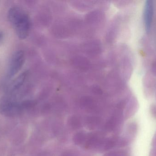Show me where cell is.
<instances>
[{
    "instance_id": "cell-1",
    "label": "cell",
    "mask_w": 156,
    "mask_h": 156,
    "mask_svg": "<svg viewBox=\"0 0 156 156\" xmlns=\"http://www.w3.org/2000/svg\"><path fill=\"white\" fill-rule=\"evenodd\" d=\"M8 17L18 38H26L30 33L31 21L25 11L19 6H13L8 11Z\"/></svg>"
},
{
    "instance_id": "cell-2",
    "label": "cell",
    "mask_w": 156,
    "mask_h": 156,
    "mask_svg": "<svg viewBox=\"0 0 156 156\" xmlns=\"http://www.w3.org/2000/svg\"><path fill=\"white\" fill-rule=\"evenodd\" d=\"M23 110L22 103L18 102L12 96L8 95L0 100V113L5 116H18L20 115Z\"/></svg>"
},
{
    "instance_id": "cell-3",
    "label": "cell",
    "mask_w": 156,
    "mask_h": 156,
    "mask_svg": "<svg viewBox=\"0 0 156 156\" xmlns=\"http://www.w3.org/2000/svg\"><path fill=\"white\" fill-rule=\"evenodd\" d=\"M25 60V55L23 50L16 51L11 57L8 66L7 78H9L15 76L21 70Z\"/></svg>"
},
{
    "instance_id": "cell-4",
    "label": "cell",
    "mask_w": 156,
    "mask_h": 156,
    "mask_svg": "<svg viewBox=\"0 0 156 156\" xmlns=\"http://www.w3.org/2000/svg\"><path fill=\"white\" fill-rule=\"evenodd\" d=\"M28 75V71H24L12 81L6 88L7 93L9 95H12L21 89L25 82Z\"/></svg>"
},
{
    "instance_id": "cell-5",
    "label": "cell",
    "mask_w": 156,
    "mask_h": 156,
    "mask_svg": "<svg viewBox=\"0 0 156 156\" xmlns=\"http://www.w3.org/2000/svg\"><path fill=\"white\" fill-rule=\"evenodd\" d=\"M154 4L152 1H147L144 9V22L147 32L150 30L153 21Z\"/></svg>"
},
{
    "instance_id": "cell-6",
    "label": "cell",
    "mask_w": 156,
    "mask_h": 156,
    "mask_svg": "<svg viewBox=\"0 0 156 156\" xmlns=\"http://www.w3.org/2000/svg\"><path fill=\"white\" fill-rule=\"evenodd\" d=\"M3 34L2 32L0 31V44L2 43V41L3 39Z\"/></svg>"
}]
</instances>
